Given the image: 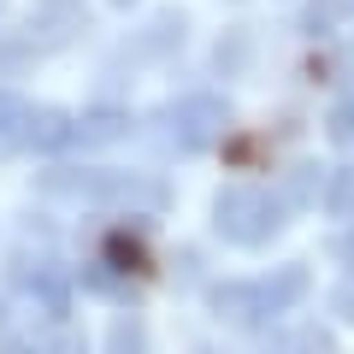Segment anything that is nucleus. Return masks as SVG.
<instances>
[{
    "label": "nucleus",
    "instance_id": "obj_1",
    "mask_svg": "<svg viewBox=\"0 0 354 354\" xmlns=\"http://www.w3.org/2000/svg\"><path fill=\"white\" fill-rule=\"evenodd\" d=\"M225 225H230V236H242V242L266 236V201H254V195H230V201H225Z\"/></svg>",
    "mask_w": 354,
    "mask_h": 354
},
{
    "label": "nucleus",
    "instance_id": "obj_2",
    "mask_svg": "<svg viewBox=\"0 0 354 354\" xmlns=\"http://www.w3.org/2000/svg\"><path fill=\"white\" fill-rule=\"evenodd\" d=\"M337 207H354V171H348V177L337 183Z\"/></svg>",
    "mask_w": 354,
    "mask_h": 354
}]
</instances>
